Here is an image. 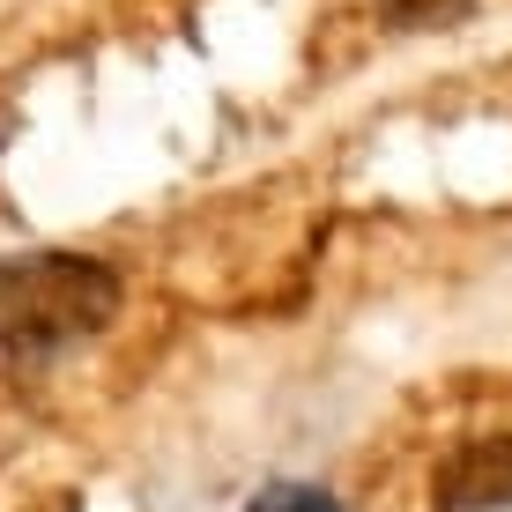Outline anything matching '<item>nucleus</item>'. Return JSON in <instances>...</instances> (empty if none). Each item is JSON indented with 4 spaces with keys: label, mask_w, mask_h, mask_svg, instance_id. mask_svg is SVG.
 <instances>
[{
    "label": "nucleus",
    "mask_w": 512,
    "mask_h": 512,
    "mask_svg": "<svg viewBox=\"0 0 512 512\" xmlns=\"http://www.w3.org/2000/svg\"><path fill=\"white\" fill-rule=\"evenodd\" d=\"M119 275L90 253H8L0 260V342L23 357L97 342L119 320Z\"/></svg>",
    "instance_id": "f257e3e1"
},
{
    "label": "nucleus",
    "mask_w": 512,
    "mask_h": 512,
    "mask_svg": "<svg viewBox=\"0 0 512 512\" xmlns=\"http://www.w3.org/2000/svg\"><path fill=\"white\" fill-rule=\"evenodd\" d=\"M438 512H512V431H475L431 468Z\"/></svg>",
    "instance_id": "f03ea898"
},
{
    "label": "nucleus",
    "mask_w": 512,
    "mask_h": 512,
    "mask_svg": "<svg viewBox=\"0 0 512 512\" xmlns=\"http://www.w3.org/2000/svg\"><path fill=\"white\" fill-rule=\"evenodd\" d=\"M372 8L394 30H453V23L475 15V0H372Z\"/></svg>",
    "instance_id": "7ed1b4c3"
},
{
    "label": "nucleus",
    "mask_w": 512,
    "mask_h": 512,
    "mask_svg": "<svg viewBox=\"0 0 512 512\" xmlns=\"http://www.w3.org/2000/svg\"><path fill=\"white\" fill-rule=\"evenodd\" d=\"M245 512H342V498L320 483H260L245 498Z\"/></svg>",
    "instance_id": "20e7f679"
}]
</instances>
